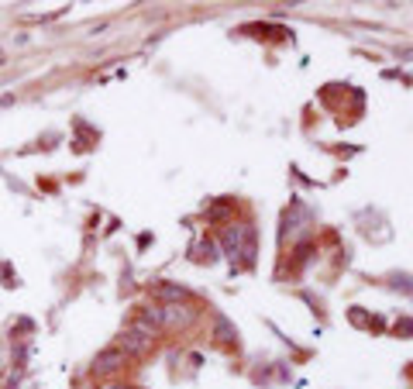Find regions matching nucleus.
<instances>
[{"label":"nucleus","mask_w":413,"mask_h":389,"mask_svg":"<svg viewBox=\"0 0 413 389\" xmlns=\"http://www.w3.org/2000/svg\"><path fill=\"white\" fill-rule=\"evenodd\" d=\"M138 320H145V324H152L155 331H162V307H141V310H138Z\"/></svg>","instance_id":"9"},{"label":"nucleus","mask_w":413,"mask_h":389,"mask_svg":"<svg viewBox=\"0 0 413 389\" xmlns=\"http://www.w3.org/2000/svg\"><path fill=\"white\" fill-rule=\"evenodd\" d=\"M193 258H197V262H207V266H210V262H217V245L210 241V238L197 241V245H193Z\"/></svg>","instance_id":"7"},{"label":"nucleus","mask_w":413,"mask_h":389,"mask_svg":"<svg viewBox=\"0 0 413 389\" xmlns=\"http://www.w3.org/2000/svg\"><path fill=\"white\" fill-rule=\"evenodd\" d=\"M255 228L252 224H245V245H241V266H255Z\"/></svg>","instance_id":"6"},{"label":"nucleus","mask_w":413,"mask_h":389,"mask_svg":"<svg viewBox=\"0 0 413 389\" xmlns=\"http://www.w3.org/2000/svg\"><path fill=\"white\" fill-rule=\"evenodd\" d=\"M220 245H224V255L231 258V262H241V245H245V224H228V231L220 238Z\"/></svg>","instance_id":"2"},{"label":"nucleus","mask_w":413,"mask_h":389,"mask_svg":"<svg viewBox=\"0 0 413 389\" xmlns=\"http://www.w3.org/2000/svg\"><path fill=\"white\" fill-rule=\"evenodd\" d=\"M214 334H217V341H224V345H231V341L238 338L235 324H231L228 317H214Z\"/></svg>","instance_id":"8"},{"label":"nucleus","mask_w":413,"mask_h":389,"mask_svg":"<svg viewBox=\"0 0 413 389\" xmlns=\"http://www.w3.org/2000/svg\"><path fill=\"white\" fill-rule=\"evenodd\" d=\"M193 317H197V313L190 310V307L169 303V307H162V328H186Z\"/></svg>","instance_id":"4"},{"label":"nucleus","mask_w":413,"mask_h":389,"mask_svg":"<svg viewBox=\"0 0 413 389\" xmlns=\"http://www.w3.org/2000/svg\"><path fill=\"white\" fill-rule=\"evenodd\" d=\"M152 293H155L158 300H165V307H169V303H179V300H186V296H190V290H186V286H179V283H158Z\"/></svg>","instance_id":"5"},{"label":"nucleus","mask_w":413,"mask_h":389,"mask_svg":"<svg viewBox=\"0 0 413 389\" xmlns=\"http://www.w3.org/2000/svg\"><path fill=\"white\" fill-rule=\"evenodd\" d=\"M152 345H155V341H148V338H141V334H135V331H124L121 334V341H118V348L124 351V355H135V358L148 355Z\"/></svg>","instance_id":"3"},{"label":"nucleus","mask_w":413,"mask_h":389,"mask_svg":"<svg viewBox=\"0 0 413 389\" xmlns=\"http://www.w3.org/2000/svg\"><path fill=\"white\" fill-rule=\"evenodd\" d=\"M103 389H121V386H103Z\"/></svg>","instance_id":"11"},{"label":"nucleus","mask_w":413,"mask_h":389,"mask_svg":"<svg viewBox=\"0 0 413 389\" xmlns=\"http://www.w3.org/2000/svg\"><path fill=\"white\" fill-rule=\"evenodd\" d=\"M124 362H128V355H124V351L114 345V348H103L97 358H93L90 372H93V375H114V372L124 369Z\"/></svg>","instance_id":"1"},{"label":"nucleus","mask_w":413,"mask_h":389,"mask_svg":"<svg viewBox=\"0 0 413 389\" xmlns=\"http://www.w3.org/2000/svg\"><path fill=\"white\" fill-rule=\"evenodd\" d=\"M207 217H210V221H228V217H231V200H224V203H214V207L207 211Z\"/></svg>","instance_id":"10"}]
</instances>
